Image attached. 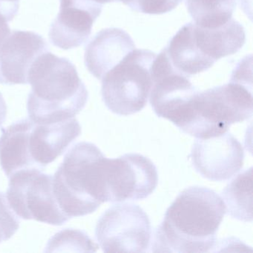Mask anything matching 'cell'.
<instances>
[{"instance_id": "cell-20", "label": "cell", "mask_w": 253, "mask_h": 253, "mask_svg": "<svg viewBox=\"0 0 253 253\" xmlns=\"http://www.w3.org/2000/svg\"><path fill=\"white\" fill-rule=\"evenodd\" d=\"M20 220L8 204L6 196L0 192V243L10 239L18 230Z\"/></svg>"}, {"instance_id": "cell-19", "label": "cell", "mask_w": 253, "mask_h": 253, "mask_svg": "<svg viewBox=\"0 0 253 253\" xmlns=\"http://www.w3.org/2000/svg\"><path fill=\"white\" fill-rule=\"evenodd\" d=\"M183 0H119L133 11L147 14H162L174 10Z\"/></svg>"}, {"instance_id": "cell-15", "label": "cell", "mask_w": 253, "mask_h": 253, "mask_svg": "<svg viewBox=\"0 0 253 253\" xmlns=\"http://www.w3.org/2000/svg\"><path fill=\"white\" fill-rule=\"evenodd\" d=\"M163 50L173 69L188 78L205 72L214 65L195 46L190 23L183 26Z\"/></svg>"}, {"instance_id": "cell-16", "label": "cell", "mask_w": 253, "mask_h": 253, "mask_svg": "<svg viewBox=\"0 0 253 253\" xmlns=\"http://www.w3.org/2000/svg\"><path fill=\"white\" fill-rule=\"evenodd\" d=\"M253 168L238 174L222 192L226 212L237 220H253Z\"/></svg>"}, {"instance_id": "cell-7", "label": "cell", "mask_w": 253, "mask_h": 253, "mask_svg": "<svg viewBox=\"0 0 253 253\" xmlns=\"http://www.w3.org/2000/svg\"><path fill=\"white\" fill-rule=\"evenodd\" d=\"M9 178L6 198L19 217L54 226L69 221L54 195L53 175L38 169H27L14 173Z\"/></svg>"}, {"instance_id": "cell-17", "label": "cell", "mask_w": 253, "mask_h": 253, "mask_svg": "<svg viewBox=\"0 0 253 253\" xmlns=\"http://www.w3.org/2000/svg\"><path fill=\"white\" fill-rule=\"evenodd\" d=\"M186 5L195 24L214 29L232 18L236 0H186Z\"/></svg>"}, {"instance_id": "cell-8", "label": "cell", "mask_w": 253, "mask_h": 253, "mask_svg": "<svg viewBox=\"0 0 253 253\" xmlns=\"http://www.w3.org/2000/svg\"><path fill=\"white\" fill-rule=\"evenodd\" d=\"M95 236L104 253H146L152 226L143 209L123 203L103 213L97 221Z\"/></svg>"}, {"instance_id": "cell-9", "label": "cell", "mask_w": 253, "mask_h": 253, "mask_svg": "<svg viewBox=\"0 0 253 253\" xmlns=\"http://www.w3.org/2000/svg\"><path fill=\"white\" fill-rule=\"evenodd\" d=\"M105 201L124 202L145 199L158 183L156 167L140 154H126L115 159L106 158Z\"/></svg>"}, {"instance_id": "cell-3", "label": "cell", "mask_w": 253, "mask_h": 253, "mask_svg": "<svg viewBox=\"0 0 253 253\" xmlns=\"http://www.w3.org/2000/svg\"><path fill=\"white\" fill-rule=\"evenodd\" d=\"M244 60L234 71L229 84L197 92L177 126L181 131L198 139L209 138L251 118L252 72Z\"/></svg>"}, {"instance_id": "cell-22", "label": "cell", "mask_w": 253, "mask_h": 253, "mask_svg": "<svg viewBox=\"0 0 253 253\" xmlns=\"http://www.w3.org/2000/svg\"><path fill=\"white\" fill-rule=\"evenodd\" d=\"M7 106L5 100L0 93V126L3 124L6 119Z\"/></svg>"}, {"instance_id": "cell-2", "label": "cell", "mask_w": 253, "mask_h": 253, "mask_svg": "<svg viewBox=\"0 0 253 253\" xmlns=\"http://www.w3.org/2000/svg\"><path fill=\"white\" fill-rule=\"evenodd\" d=\"M28 82L32 85L28 113L29 118L38 124H53L75 118L88 101V90L75 65L49 51L32 63Z\"/></svg>"}, {"instance_id": "cell-14", "label": "cell", "mask_w": 253, "mask_h": 253, "mask_svg": "<svg viewBox=\"0 0 253 253\" xmlns=\"http://www.w3.org/2000/svg\"><path fill=\"white\" fill-rule=\"evenodd\" d=\"M189 23L195 46L214 64L220 59L238 52L245 43V30L233 18L214 29L201 27L194 22Z\"/></svg>"}, {"instance_id": "cell-10", "label": "cell", "mask_w": 253, "mask_h": 253, "mask_svg": "<svg viewBox=\"0 0 253 253\" xmlns=\"http://www.w3.org/2000/svg\"><path fill=\"white\" fill-rule=\"evenodd\" d=\"M189 157L201 176L213 181H224L242 169L244 151L231 133L225 132L209 138H197Z\"/></svg>"}, {"instance_id": "cell-1", "label": "cell", "mask_w": 253, "mask_h": 253, "mask_svg": "<svg viewBox=\"0 0 253 253\" xmlns=\"http://www.w3.org/2000/svg\"><path fill=\"white\" fill-rule=\"evenodd\" d=\"M226 214L214 191L191 186L179 194L157 227L153 253H204L215 248L217 232Z\"/></svg>"}, {"instance_id": "cell-18", "label": "cell", "mask_w": 253, "mask_h": 253, "mask_svg": "<svg viewBox=\"0 0 253 253\" xmlns=\"http://www.w3.org/2000/svg\"><path fill=\"white\" fill-rule=\"evenodd\" d=\"M98 250L96 244L84 231L63 229L50 239L45 252H84L94 253Z\"/></svg>"}, {"instance_id": "cell-23", "label": "cell", "mask_w": 253, "mask_h": 253, "mask_svg": "<svg viewBox=\"0 0 253 253\" xmlns=\"http://www.w3.org/2000/svg\"><path fill=\"white\" fill-rule=\"evenodd\" d=\"M19 2H20V0H0V3L9 5V6L16 7V8H19V5H20Z\"/></svg>"}, {"instance_id": "cell-11", "label": "cell", "mask_w": 253, "mask_h": 253, "mask_svg": "<svg viewBox=\"0 0 253 253\" xmlns=\"http://www.w3.org/2000/svg\"><path fill=\"white\" fill-rule=\"evenodd\" d=\"M48 51L49 46L41 35L27 31L11 32L0 45V84H29L32 63Z\"/></svg>"}, {"instance_id": "cell-24", "label": "cell", "mask_w": 253, "mask_h": 253, "mask_svg": "<svg viewBox=\"0 0 253 253\" xmlns=\"http://www.w3.org/2000/svg\"><path fill=\"white\" fill-rule=\"evenodd\" d=\"M85 1L100 4V5H103V4L105 3H109V2H119V0H85Z\"/></svg>"}, {"instance_id": "cell-5", "label": "cell", "mask_w": 253, "mask_h": 253, "mask_svg": "<svg viewBox=\"0 0 253 253\" xmlns=\"http://www.w3.org/2000/svg\"><path fill=\"white\" fill-rule=\"evenodd\" d=\"M106 157L94 143H77L53 176L57 203L69 219L95 211L105 202Z\"/></svg>"}, {"instance_id": "cell-6", "label": "cell", "mask_w": 253, "mask_h": 253, "mask_svg": "<svg viewBox=\"0 0 253 253\" xmlns=\"http://www.w3.org/2000/svg\"><path fill=\"white\" fill-rule=\"evenodd\" d=\"M156 56L149 50L135 48L102 78V98L109 110L128 116L145 107Z\"/></svg>"}, {"instance_id": "cell-21", "label": "cell", "mask_w": 253, "mask_h": 253, "mask_svg": "<svg viewBox=\"0 0 253 253\" xmlns=\"http://www.w3.org/2000/svg\"><path fill=\"white\" fill-rule=\"evenodd\" d=\"M18 11L19 8L0 3V45L11 33L8 23L17 15Z\"/></svg>"}, {"instance_id": "cell-4", "label": "cell", "mask_w": 253, "mask_h": 253, "mask_svg": "<svg viewBox=\"0 0 253 253\" xmlns=\"http://www.w3.org/2000/svg\"><path fill=\"white\" fill-rule=\"evenodd\" d=\"M81 134L75 118L53 124H38L30 118L17 121L2 128L0 165L8 177L20 170L44 169Z\"/></svg>"}, {"instance_id": "cell-12", "label": "cell", "mask_w": 253, "mask_h": 253, "mask_svg": "<svg viewBox=\"0 0 253 253\" xmlns=\"http://www.w3.org/2000/svg\"><path fill=\"white\" fill-rule=\"evenodd\" d=\"M60 12L50 27V41L63 50L81 46L89 38L103 5L85 0H60Z\"/></svg>"}, {"instance_id": "cell-13", "label": "cell", "mask_w": 253, "mask_h": 253, "mask_svg": "<svg viewBox=\"0 0 253 253\" xmlns=\"http://www.w3.org/2000/svg\"><path fill=\"white\" fill-rule=\"evenodd\" d=\"M134 41L125 31L117 28L103 29L85 47V65L98 80L135 49Z\"/></svg>"}]
</instances>
